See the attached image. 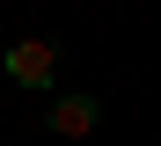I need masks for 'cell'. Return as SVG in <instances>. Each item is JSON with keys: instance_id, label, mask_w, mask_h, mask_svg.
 Masks as SVG:
<instances>
[{"instance_id": "1", "label": "cell", "mask_w": 161, "mask_h": 146, "mask_svg": "<svg viewBox=\"0 0 161 146\" xmlns=\"http://www.w3.org/2000/svg\"><path fill=\"white\" fill-rule=\"evenodd\" d=\"M0 66H8V80H15V88H51V80H59V44L22 37V44L0 51Z\"/></svg>"}, {"instance_id": "2", "label": "cell", "mask_w": 161, "mask_h": 146, "mask_svg": "<svg viewBox=\"0 0 161 146\" xmlns=\"http://www.w3.org/2000/svg\"><path fill=\"white\" fill-rule=\"evenodd\" d=\"M95 117H103L95 95H59V102L44 110V124L59 132V139H88V132H95Z\"/></svg>"}]
</instances>
